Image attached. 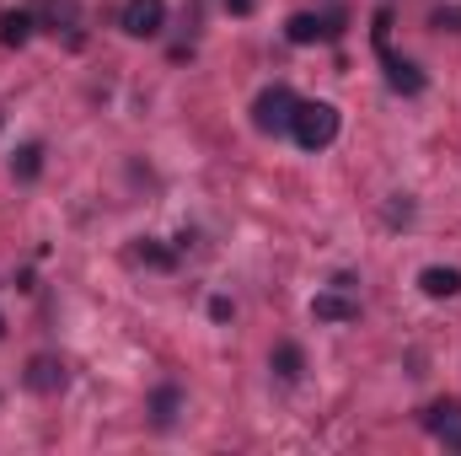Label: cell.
<instances>
[{
  "instance_id": "19",
  "label": "cell",
  "mask_w": 461,
  "mask_h": 456,
  "mask_svg": "<svg viewBox=\"0 0 461 456\" xmlns=\"http://www.w3.org/2000/svg\"><path fill=\"white\" fill-rule=\"evenodd\" d=\"M230 11H236V16H241V11H252V0H226Z\"/></svg>"
},
{
  "instance_id": "6",
  "label": "cell",
  "mask_w": 461,
  "mask_h": 456,
  "mask_svg": "<svg viewBox=\"0 0 461 456\" xmlns=\"http://www.w3.org/2000/svg\"><path fill=\"white\" fill-rule=\"evenodd\" d=\"M312 317H317V323H354V317H359V306L348 301L344 290H322V296L312 301Z\"/></svg>"
},
{
  "instance_id": "17",
  "label": "cell",
  "mask_w": 461,
  "mask_h": 456,
  "mask_svg": "<svg viewBox=\"0 0 461 456\" xmlns=\"http://www.w3.org/2000/svg\"><path fill=\"white\" fill-rule=\"evenodd\" d=\"M134 252H140L145 263H156V269H172V252H167V247H156V242H140Z\"/></svg>"
},
{
  "instance_id": "4",
  "label": "cell",
  "mask_w": 461,
  "mask_h": 456,
  "mask_svg": "<svg viewBox=\"0 0 461 456\" xmlns=\"http://www.w3.org/2000/svg\"><path fill=\"white\" fill-rule=\"evenodd\" d=\"M424 424L435 430V441H446L451 451H461V403H435L424 414Z\"/></svg>"
},
{
  "instance_id": "8",
  "label": "cell",
  "mask_w": 461,
  "mask_h": 456,
  "mask_svg": "<svg viewBox=\"0 0 461 456\" xmlns=\"http://www.w3.org/2000/svg\"><path fill=\"white\" fill-rule=\"evenodd\" d=\"M285 38H290L295 49H306V43L328 38V22H322V16H312V11H295V16L285 22Z\"/></svg>"
},
{
  "instance_id": "16",
  "label": "cell",
  "mask_w": 461,
  "mask_h": 456,
  "mask_svg": "<svg viewBox=\"0 0 461 456\" xmlns=\"http://www.w3.org/2000/svg\"><path fill=\"white\" fill-rule=\"evenodd\" d=\"M429 22H435V27H451V32H461V5H435V11H429Z\"/></svg>"
},
{
  "instance_id": "20",
  "label": "cell",
  "mask_w": 461,
  "mask_h": 456,
  "mask_svg": "<svg viewBox=\"0 0 461 456\" xmlns=\"http://www.w3.org/2000/svg\"><path fill=\"white\" fill-rule=\"evenodd\" d=\"M0 333H5V317H0Z\"/></svg>"
},
{
  "instance_id": "5",
  "label": "cell",
  "mask_w": 461,
  "mask_h": 456,
  "mask_svg": "<svg viewBox=\"0 0 461 456\" xmlns=\"http://www.w3.org/2000/svg\"><path fill=\"white\" fill-rule=\"evenodd\" d=\"M27 387H32V392H43V397H49V392H59V387H65V360L38 354V360L27 365Z\"/></svg>"
},
{
  "instance_id": "2",
  "label": "cell",
  "mask_w": 461,
  "mask_h": 456,
  "mask_svg": "<svg viewBox=\"0 0 461 456\" xmlns=\"http://www.w3.org/2000/svg\"><path fill=\"white\" fill-rule=\"evenodd\" d=\"M290 118H295V92H290V87H268V92L252 103V123H258L263 134H285Z\"/></svg>"
},
{
  "instance_id": "1",
  "label": "cell",
  "mask_w": 461,
  "mask_h": 456,
  "mask_svg": "<svg viewBox=\"0 0 461 456\" xmlns=\"http://www.w3.org/2000/svg\"><path fill=\"white\" fill-rule=\"evenodd\" d=\"M290 134H295L306 150H322V145H333V134H339V108H333V103H295Z\"/></svg>"
},
{
  "instance_id": "14",
  "label": "cell",
  "mask_w": 461,
  "mask_h": 456,
  "mask_svg": "<svg viewBox=\"0 0 461 456\" xmlns=\"http://www.w3.org/2000/svg\"><path fill=\"white\" fill-rule=\"evenodd\" d=\"M43 22H54V27H76V0H43Z\"/></svg>"
},
{
  "instance_id": "13",
  "label": "cell",
  "mask_w": 461,
  "mask_h": 456,
  "mask_svg": "<svg viewBox=\"0 0 461 456\" xmlns=\"http://www.w3.org/2000/svg\"><path fill=\"white\" fill-rule=\"evenodd\" d=\"M38 172H43V145H16V156H11V178L32 183Z\"/></svg>"
},
{
  "instance_id": "10",
  "label": "cell",
  "mask_w": 461,
  "mask_h": 456,
  "mask_svg": "<svg viewBox=\"0 0 461 456\" xmlns=\"http://www.w3.org/2000/svg\"><path fill=\"white\" fill-rule=\"evenodd\" d=\"M32 27H38L32 11H5V16H0V43H5V49H22V43L32 38Z\"/></svg>"
},
{
  "instance_id": "9",
  "label": "cell",
  "mask_w": 461,
  "mask_h": 456,
  "mask_svg": "<svg viewBox=\"0 0 461 456\" xmlns=\"http://www.w3.org/2000/svg\"><path fill=\"white\" fill-rule=\"evenodd\" d=\"M381 59H386V81H392V92H408V97H413V92H424V76H419V65L397 59L392 49H386Z\"/></svg>"
},
{
  "instance_id": "11",
  "label": "cell",
  "mask_w": 461,
  "mask_h": 456,
  "mask_svg": "<svg viewBox=\"0 0 461 456\" xmlns=\"http://www.w3.org/2000/svg\"><path fill=\"white\" fill-rule=\"evenodd\" d=\"M177 408H183V392H177V387H156V397H150V424H156V430H172V424H177Z\"/></svg>"
},
{
  "instance_id": "15",
  "label": "cell",
  "mask_w": 461,
  "mask_h": 456,
  "mask_svg": "<svg viewBox=\"0 0 461 456\" xmlns=\"http://www.w3.org/2000/svg\"><path fill=\"white\" fill-rule=\"evenodd\" d=\"M370 38H375V54H386V49H392V11H375V27H370Z\"/></svg>"
},
{
  "instance_id": "7",
  "label": "cell",
  "mask_w": 461,
  "mask_h": 456,
  "mask_svg": "<svg viewBox=\"0 0 461 456\" xmlns=\"http://www.w3.org/2000/svg\"><path fill=\"white\" fill-rule=\"evenodd\" d=\"M419 290L435 296V301H451V296H461V269H440V263L424 269V274H419Z\"/></svg>"
},
{
  "instance_id": "3",
  "label": "cell",
  "mask_w": 461,
  "mask_h": 456,
  "mask_svg": "<svg viewBox=\"0 0 461 456\" xmlns=\"http://www.w3.org/2000/svg\"><path fill=\"white\" fill-rule=\"evenodd\" d=\"M167 27V0H129L123 5V32L129 38H156Z\"/></svg>"
},
{
  "instance_id": "12",
  "label": "cell",
  "mask_w": 461,
  "mask_h": 456,
  "mask_svg": "<svg viewBox=\"0 0 461 456\" xmlns=\"http://www.w3.org/2000/svg\"><path fill=\"white\" fill-rule=\"evenodd\" d=\"M274 376H279V381H301V376H306L301 343H279V349H274Z\"/></svg>"
},
{
  "instance_id": "18",
  "label": "cell",
  "mask_w": 461,
  "mask_h": 456,
  "mask_svg": "<svg viewBox=\"0 0 461 456\" xmlns=\"http://www.w3.org/2000/svg\"><path fill=\"white\" fill-rule=\"evenodd\" d=\"M210 317H215V323H230V301H226V296H215V301H210Z\"/></svg>"
}]
</instances>
